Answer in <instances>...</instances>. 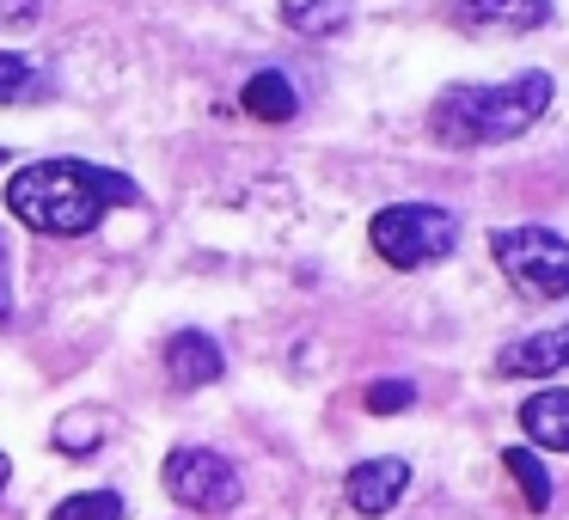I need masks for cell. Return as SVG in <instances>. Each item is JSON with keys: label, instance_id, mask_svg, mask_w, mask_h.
I'll use <instances>...</instances> for the list:
<instances>
[{"label": "cell", "instance_id": "cell-1", "mask_svg": "<svg viewBox=\"0 0 569 520\" xmlns=\"http://www.w3.org/2000/svg\"><path fill=\"white\" fill-rule=\"evenodd\" d=\"M129 202H141L136 178L92 160H38L19 166L13 184H7V209L19 214V227H31L43 239H80Z\"/></svg>", "mask_w": 569, "mask_h": 520}, {"label": "cell", "instance_id": "cell-2", "mask_svg": "<svg viewBox=\"0 0 569 520\" xmlns=\"http://www.w3.org/2000/svg\"><path fill=\"white\" fill-rule=\"evenodd\" d=\"M545 111H551V74L527 68L496 87H447L429 104V136L441 148H502V141L527 136Z\"/></svg>", "mask_w": 569, "mask_h": 520}, {"label": "cell", "instance_id": "cell-3", "mask_svg": "<svg viewBox=\"0 0 569 520\" xmlns=\"http://www.w3.org/2000/svg\"><path fill=\"white\" fill-rule=\"evenodd\" d=\"M368 246L392 270H429L459 251V214L441 202H386L368 221Z\"/></svg>", "mask_w": 569, "mask_h": 520}, {"label": "cell", "instance_id": "cell-4", "mask_svg": "<svg viewBox=\"0 0 569 520\" xmlns=\"http://www.w3.org/2000/svg\"><path fill=\"white\" fill-rule=\"evenodd\" d=\"M490 251L527 300H569V239L563 233H551V227H502V233H490Z\"/></svg>", "mask_w": 569, "mask_h": 520}, {"label": "cell", "instance_id": "cell-5", "mask_svg": "<svg viewBox=\"0 0 569 520\" xmlns=\"http://www.w3.org/2000/svg\"><path fill=\"white\" fill-rule=\"evenodd\" d=\"M160 478H166V496L197 508V514H227V508H239V496H246L233 459H221L214 447H172Z\"/></svg>", "mask_w": 569, "mask_h": 520}, {"label": "cell", "instance_id": "cell-6", "mask_svg": "<svg viewBox=\"0 0 569 520\" xmlns=\"http://www.w3.org/2000/svg\"><path fill=\"white\" fill-rule=\"evenodd\" d=\"M405 490H410V459H398V453H386V459H361V466H349V478H343L349 508H356V514H368V520L392 514Z\"/></svg>", "mask_w": 569, "mask_h": 520}, {"label": "cell", "instance_id": "cell-7", "mask_svg": "<svg viewBox=\"0 0 569 520\" xmlns=\"http://www.w3.org/2000/svg\"><path fill=\"white\" fill-rule=\"evenodd\" d=\"M496 373H502V380H545V373H569V324L502 343V349H496Z\"/></svg>", "mask_w": 569, "mask_h": 520}, {"label": "cell", "instance_id": "cell-8", "mask_svg": "<svg viewBox=\"0 0 569 520\" xmlns=\"http://www.w3.org/2000/svg\"><path fill=\"white\" fill-rule=\"evenodd\" d=\"M221 373H227V356H221V343H214L209 331H178V337H166V380H172L178 392L214 386Z\"/></svg>", "mask_w": 569, "mask_h": 520}, {"label": "cell", "instance_id": "cell-9", "mask_svg": "<svg viewBox=\"0 0 569 520\" xmlns=\"http://www.w3.org/2000/svg\"><path fill=\"white\" fill-rule=\"evenodd\" d=\"M466 31H539L551 26V0H453Z\"/></svg>", "mask_w": 569, "mask_h": 520}, {"label": "cell", "instance_id": "cell-10", "mask_svg": "<svg viewBox=\"0 0 569 520\" xmlns=\"http://www.w3.org/2000/svg\"><path fill=\"white\" fill-rule=\"evenodd\" d=\"M520 429H527L532 447H551V453H569V386H545L520 404Z\"/></svg>", "mask_w": 569, "mask_h": 520}, {"label": "cell", "instance_id": "cell-11", "mask_svg": "<svg viewBox=\"0 0 569 520\" xmlns=\"http://www.w3.org/2000/svg\"><path fill=\"white\" fill-rule=\"evenodd\" d=\"M239 111L258 117V123H295L300 99H295V87H288L282 68H258V74L239 87Z\"/></svg>", "mask_w": 569, "mask_h": 520}, {"label": "cell", "instance_id": "cell-12", "mask_svg": "<svg viewBox=\"0 0 569 520\" xmlns=\"http://www.w3.org/2000/svg\"><path fill=\"white\" fill-rule=\"evenodd\" d=\"M349 7L356 0H282V19L300 38H331V31L349 26Z\"/></svg>", "mask_w": 569, "mask_h": 520}, {"label": "cell", "instance_id": "cell-13", "mask_svg": "<svg viewBox=\"0 0 569 520\" xmlns=\"http://www.w3.org/2000/svg\"><path fill=\"white\" fill-rule=\"evenodd\" d=\"M502 466H508V478L520 483V496H527V508L539 514V508H551V471L539 466V459L527 453V447H508L502 453Z\"/></svg>", "mask_w": 569, "mask_h": 520}, {"label": "cell", "instance_id": "cell-14", "mask_svg": "<svg viewBox=\"0 0 569 520\" xmlns=\"http://www.w3.org/2000/svg\"><path fill=\"white\" fill-rule=\"evenodd\" d=\"M123 514H129V502L117 490H80L68 502H56L50 520H123Z\"/></svg>", "mask_w": 569, "mask_h": 520}, {"label": "cell", "instance_id": "cell-15", "mask_svg": "<svg viewBox=\"0 0 569 520\" xmlns=\"http://www.w3.org/2000/svg\"><path fill=\"white\" fill-rule=\"evenodd\" d=\"M31 87H38V68H31L26 56H13V50H0V104H13V99H26Z\"/></svg>", "mask_w": 569, "mask_h": 520}, {"label": "cell", "instance_id": "cell-16", "mask_svg": "<svg viewBox=\"0 0 569 520\" xmlns=\"http://www.w3.org/2000/svg\"><path fill=\"white\" fill-rule=\"evenodd\" d=\"M417 404V386L410 380H373L368 386V410L373 417H398V410H410Z\"/></svg>", "mask_w": 569, "mask_h": 520}, {"label": "cell", "instance_id": "cell-17", "mask_svg": "<svg viewBox=\"0 0 569 520\" xmlns=\"http://www.w3.org/2000/svg\"><path fill=\"white\" fill-rule=\"evenodd\" d=\"M62 453H92L99 447V422H56V434H50Z\"/></svg>", "mask_w": 569, "mask_h": 520}, {"label": "cell", "instance_id": "cell-18", "mask_svg": "<svg viewBox=\"0 0 569 520\" xmlns=\"http://www.w3.org/2000/svg\"><path fill=\"white\" fill-rule=\"evenodd\" d=\"M13 319V263H7V239H0V324Z\"/></svg>", "mask_w": 569, "mask_h": 520}, {"label": "cell", "instance_id": "cell-19", "mask_svg": "<svg viewBox=\"0 0 569 520\" xmlns=\"http://www.w3.org/2000/svg\"><path fill=\"white\" fill-rule=\"evenodd\" d=\"M7 483H13V459L0 453V496H7Z\"/></svg>", "mask_w": 569, "mask_h": 520}, {"label": "cell", "instance_id": "cell-20", "mask_svg": "<svg viewBox=\"0 0 569 520\" xmlns=\"http://www.w3.org/2000/svg\"><path fill=\"white\" fill-rule=\"evenodd\" d=\"M0 166H7V148H0Z\"/></svg>", "mask_w": 569, "mask_h": 520}]
</instances>
